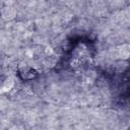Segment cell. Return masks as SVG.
<instances>
[{"label":"cell","mask_w":130,"mask_h":130,"mask_svg":"<svg viewBox=\"0 0 130 130\" xmlns=\"http://www.w3.org/2000/svg\"><path fill=\"white\" fill-rule=\"evenodd\" d=\"M16 16V9L12 6H4L1 10V17L6 21H11Z\"/></svg>","instance_id":"1"},{"label":"cell","mask_w":130,"mask_h":130,"mask_svg":"<svg viewBox=\"0 0 130 130\" xmlns=\"http://www.w3.org/2000/svg\"><path fill=\"white\" fill-rule=\"evenodd\" d=\"M117 50H118V57L120 59H122V60H127L128 59L130 51H129V46L127 44H122V46L118 47Z\"/></svg>","instance_id":"2"},{"label":"cell","mask_w":130,"mask_h":130,"mask_svg":"<svg viewBox=\"0 0 130 130\" xmlns=\"http://www.w3.org/2000/svg\"><path fill=\"white\" fill-rule=\"evenodd\" d=\"M14 79L12 78V77H7L6 79H5V81H4V83H3V86H2V89L3 90H5V91H7V90H10L13 86H14Z\"/></svg>","instance_id":"3"},{"label":"cell","mask_w":130,"mask_h":130,"mask_svg":"<svg viewBox=\"0 0 130 130\" xmlns=\"http://www.w3.org/2000/svg\"><path fill=\"white\" fill-rule=\"evenodd\" d=\"M85 79L89 82H92V81H94L95 79H96V73H95V71H93V70H88L86 73H85Z\"/></svg>","instance_id":"4"},{"label":"cell","mask_w":130,"mask_h":130,"mask_svg":"<svg viewBox=\"0 0 130 130\" xmlns=\"http://www.w3.org/2000/svg\"><path fill=\"white\" fill-rule=\"evenodd\" d=\"M54 53H55V51H54L53 47H51V46H46V47H45V49H44V54H45L46 56H51V55H53Z\"/></svg>","instance_id":"5"},{"label":"cell","mask_w":130,"mask_h":130,"mask_svg":"<svg viewBox=\"0 0 130 130\" xmlns=\"http://www.w3.org/2000/svg\"><path fill=\"white\" fill-rule=\"evenodd\" d=\"M71 65H72L73 67H78V66L80 65V61H79V59H73V60L71 61Z\"/></svg>","instance_id":"6"}]
</instances>
